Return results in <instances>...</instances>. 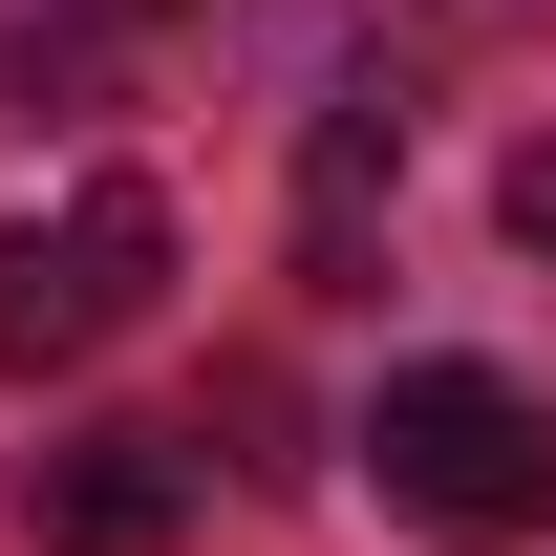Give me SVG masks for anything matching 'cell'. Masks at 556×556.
<instances>
[{"mask_svg":"<svg viewBox=\"0 0 556 556\" xmlns=\"http://www.w3.org/2000/svg\"><path fill=\"white\" fill-rule=\"evenodd\" d=\"M364 471H386V514H407V535H450V556L556 535V407L514 386V364H386Z\"/></svg>","mask_w":556,"mask_h":556,"instance_id":"cell-1","label":"cell"},{"mask_svg":"<svg viewBox=\"0 0 556 556\" xmlns=\"http://www.w3.org/2000/svg\"><path fill=\"white\" fill-rule=\"evenodd\" d=\"M150 300H172V214L150 193H65V214L0 236V364H22V386L86 364V343H129Z\"/></svg>","mask_w":556,"mask_h":556,"instance_id":"cell-2","label":"cell"},{"mask_svg":"<svg viewBox=\"0 0 556 556\" xmlns=\"http://www.w3.org/2000/svg\"><path fill=\"white\" fill-rule=\"evenodd\" d=\"M22 535L43 556H172L193 535V450L172 428H65V450H22Z\"/></svg>","mask_w":556,"mask_h":556,"instance_id":"cell-3","label":"cell"},{"mask_svg":"<svg viewBox=\"0 0 556 556\" xmlns=\"http://www.w3.org/2000/svg\"><path fill=\"white\" fill-rule=\"evenodd\" d=\"M492 214H514V257H556V129L514 150V193H492Z\"/></svg>","mask_w":556,"mask_h":556,"instance_id":"cell-4","label":"cell"}]
</instances>
